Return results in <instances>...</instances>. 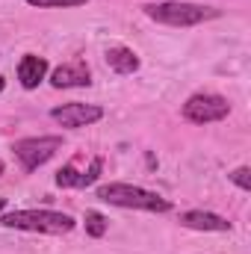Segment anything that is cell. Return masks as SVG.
Instances as JSON below:
<instances>
[{
    "label": "cell",
    "instance_id": "obj_1",
    "mask_svg": "<svg viewBox=\"0 0 251 254\" xmlns=\"http://www.w3.org/2000/svg\"><path fill=\"white\" fill-rule=\"evenodd\" d=\"M3 228L12 231H30V234H71L74 231V219L68 213H57V210H12L0 219Z\"/></svg>",
    "mask_w": 251,
    "mask_h": 254
},
{
    "label": "cell",
    "instance_id": "obj_2",
    "mask_svg": "<svg viewBox=\"0 0 251 254\" xmlns=\"http://www.w3.org/2000/svg\"><path fill=\"white\" fill-rule=\"evenodd\" d=\"M145 15L157 24L166 27H195L204 21L219 18L222 12L213 6H201V3H187V0H166V3H148Z\"/></svg>",
    "mask_w": 251,
    "mask_h": 254
},
{
    "label": "cell",
    "instance_id": "obj_3",
    "mask_svg": "<svg viewBox=\"0 0 251 254\" xmlns=\"http://www.w3.org/2000/svg\"><path fill=\"white\" fill-rule=\"evenodd\" d=\"M98 198L113 204V207H125V210H148V213L172 210L169 198H163L151 190H142V187H133V184H107L98 190Z\"/></svg>",
    "mask_w": 251,
    "mask_h": 254
},
{
    "label": "cell",
    "instance_id": "obj_4",
    "mask_svg": "<svg viewBox=\"0 0 251 254\" xmlns=\"http://www.w3.org/2000/svg\"><path fill=\"white\" fill-rule=\"evenodd\" d=\"M60 148H63V136H27V139H18L12 145V151H15V157H18L24 172H36Z\"/></svg>",
    "mask_w": 251,
    "mask_h": 254
},
{
    "label": "cell",
    "instance_id": "obj_5",
    "mask_svg": "<svg viewBox=\"0 0 251 254\" xmlns=\"http://www.w3.org/2000/svg\"><path fill=\"white\" fill-rule=\"evenodd\" d=\"M181 113H184V119L192 122V125H213V122L228 119L231 104H228V98H222L216 92H198V95L187 98V104H184Z\"/></svg>",
    "mask_w": 251,
    "mask_h": 254
},
{
    "label": "cell",
    "instance_id": "obj_6",
    "mask_svg": "<svg viewBox=\"0 0 251 254\" xmlns=\"http://www.w3.org/2000/svg\"><path fill=\"white\" fill-rule=\"evenodd\" d=\"M51 119L60 127L77 130V127H89V125H95V122H101L104 110L98 104H63V107L51 110Z\"/></svg>",
    "mask_w": 251,
    "mask_h": 254
},
{
    "label": "cell",
    "instance_id": "obj_7",
    "mask_svg": "<svg viewBox=\"0 0 251 254\" xmlns=\"http://www.w3.org/2000/svg\"><path fill=\"white\" fill-rule=\"evenodd\" d=\"M89 83H92V74H89L86 63H80V60L65 63L51 71V86L54 89H83Z\"/></svg>",
    "mask_w": 251,
    "mask_h": 254
},
{
    "label": "cell",
    "instance_id": "obj_8",
    "mask_svg": "<svg viewBox=\"0 0 251 254\" xmlns=\"http://www.w3.org/2000/svg\"><path fill=\"white\" fill-rule=\"evenodd\" d=\"M181 225L189 231H213V234H225L231 231V222L219 213H210V210H187L181 213Z\"/></svg>",
    "mask_w": 251,
    "mask_h": 254
},
{
    "label": "cell",
    "instance_id": "obj_9",
    "mask_svg": "<svg viewBox=\"0 0 251 254\" xmlns=\"http://www.w3.org/2000/svg\"><path fill=\"white\" fill-rule=\"evenodd\" d=\"M45 77H48V60H45V57L27 54V57L18 63V80H21L24 89H36Z\"/></svg>",
    "mask_w": 251,
    "mask_h": 254
},
{
    "label": "cell",
    "instance_id": "obj_10",
    "mask_svg": "<svg viewBox=\"0 0 251 254\" xmlns=\"http://www.w3.org/2000/svg\"><path fill=\"white\" fill-rule=\"evenodd\" d=\"M107 65L116 71V74H133V71H139V57L130 51V48H122V45H116V48H110L107 51Z\"/></svg>",
    "mask_w": 251,
    "mask_h": 254
},
{
    "label": "cell",
    "instance_id": "obj_11",
    "mask_svg": "<svg viewBox=\"0 0 251 254\" xmlns=\"http://www.w3.org/2000/svg\"><path fill=\"white\" fill-rule=\"evenodd\" d=\"M83 222H86V234H89V237H95V240H101V237L107 234V228H110L107 216H104V213H98V210H86Z\"/></svg>",
    "mask_w": 251,
    "mask_h": 254
},
{
    "label": "cell",
    "instance_id": "obj_12",
    "mask_svg": "<svg viewBox=\"0 0 251 254\" xmlns=\"http://www.w3.org/2000/svg\"><path fill=\"white\" fill-rule=\"evenodd\" d=\"M57 187H63V190H68V187H80V172H77L74 163H68V166H63V169L57 172Z\"/></svg>",
    "mask_w": 251,
    "mask_h": 254
},
{
    "label": "cell",
    "instance_id": "obj_13",
    "mask_svg": "<svg viewBox=\"0 0 251 254\" xmlns=\"http://www.w3.org/2000/svg\"><path fill=\"white\" fill-rule=\"evenodd\" d=\"M30 6H39V9H74V6H83L89 0H27Z\"/></svg>",
    "mask_w": 251,
    "mask_h": 254
},
{
    "label": "cell",
    "instance_id": "obj_14",
    "mask_svg": "<svg viewBox=\"0 0 251 254\" xmlns=\"http://www.w3.org/2000/svg\"><path fill=\"white\" fill-rule=\"evenodd\" d=\"M101 172H104V160H101V157H95V160H92V166H89V172H83V175H80V190H83V187H92V184L101 178Z\"/></svg>",
    "mask_w": 251,
    "mask_h": 254
},
{
    "label": "cell",
    "instance_id": "obj_15",
    "mask_svg": "<svg viewBox=\"0 0 251 254\" xmlns=\"http://www.w3.org/2000/svg\"><path fill=\"white\" fill-rule=\"evenodd\" d=\"M228 178H231V181H234V184H237L243 192H251V169H249V166H240V169H234Z\"/></svg>",
    "mask_w": 251,
    "mask_h": 254
},
{
    "label": "cell",
    "instance_id": "obj_16",
    "mask_svg": "<svg viewBox=\"0 0 251 254\" xmlns=\"http://www.w3.org/2000/svg\"><path fill=\"white\" fill-rule=\"evenodd\" d=\"M3 207H6V198H0V210H3Z\"/></svg>",
    "mask_w": 251,
    "mask_h": 254
},
{
    "label": "cell",
    "instance_id": "obj_17",
    "mask_svg": "<svg viewBox=\"0 0 251 254\" xmlns=\"http://www.w3.org/2000/svg\"><path fill=\"white\" fill-rule=\"evenodd\" d=\"M3 86H6V83H3V77H0V92H3Z\"/></svg>",
    "mask_w": 251,
    "mask_h": 254
},
{
    "label": "cell",
    "instance_id": "obj_18",
    "mask_svg": "<svg viewBox=\"0 0 251 254\" xmlns=\"http://www.w3.org/2000/svg\"><path fill=\"white\" fill-rule=\"evenodd\" d=\"M0 175H3V160H0Z\"/></svg>",
    "mask_w": 251,
    "mask_h": 254
}]
</instances>
